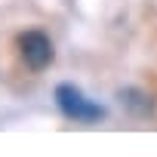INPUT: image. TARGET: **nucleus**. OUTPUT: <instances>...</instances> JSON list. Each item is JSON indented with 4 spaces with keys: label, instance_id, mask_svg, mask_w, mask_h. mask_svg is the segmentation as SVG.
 Listing matches in <instances>:
<instances>
[{
    "label": "nucleus",
    "instance_id": "1",
    "mask_svg": "<svg viewBox=\"0 0 157 157\" xmlns=\"http://www.w3.org/2000/svg\"><path fill=\"white\" fill-rule=\"evenodd\" d=\"M56 105L62 108L65 117L80 120V123H96V120L105 117V108H102V105L90 102L80 90L71 86V83H59V86H56Z\"/></svg>",
    "mask_w": 157,
    "mask_h": 157
},
{
    "label": "nucleus",
    "instance_id": "2",
    "mask_svg": "<svg viewBox=\"0 0 157 157\" xmlns=\"http://www.w3.org/2000/svg\"><path fill=\"white\" fill-rule=\"evenodd\" d=\"M19 52H22V59H25V65L31 68V71H43V68H49V62H52V40L43 34V31H25L22 37H19Z\"/></svg>",
    "mask_w": 157,
    "mask_h": 157
},
{
    "label": "nucleus",
    "instance_id": "3",
    "mask_svg": "<svg viewBox=\"0 0 157 157\" xmlns=\"http://www.w3.org/2000/svg\"><path fill=\"white\" fill-rule=\"evenodd\" d=\"M120 96V102L136 114V117H148L151 111H154V105H151V96L148 93H142V90H132V86H126V90H120L117 93Z\"/></svg>",
    "mask_w": 157,
    "mask_h": 157
}]
</instances>
